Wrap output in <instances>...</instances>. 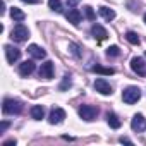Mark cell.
Segmentation results:
<instances>
[{"mask_svg": "<svg viewBox=\"0 0 146 146\" xmlns=\"http://www.w3.org/2000/svg\"><path fill=\"white\" fill-rule=\"evenodd\" d=\"M2 110L5 115H17L23 112V103L19 100H14V98H5L4 100V105H2Z\"/></svg>", "mask_w": 146, "mask_h": 146, "instance_id": "1", "label": "cell"}, {"mask_svg": "<svg viewBox=\"0 0 146 146\" xmlns=\"http://www.w3.org/2000/svg\"><path fill=\"white\" fill-rule=\"evenodd\" d=\"M139 98H141V90H139L137 86H129V88H125V90L122 91V100H124L127 105L136 103Z\"/></svg>", "mask_w": 146, "mask_h": 146, "instance_id": "2", "label": "cell"}, {"mask_svg": "<svg viewBox=\"0 0 146 146\" xmlns=\"http://www.w3.org/2000/svg\"><path fill=\"white\" fill-rule=\"evenodd\" d=\"M11 38H12L14 41H17V43H23V41H26V40L29 38V31H28V28H26L24 24H17V26L12 29Z\"/></svg>", "mask_w": 146, "mask_h": 146, "instance_id": "3", "label": "cell"}, {"mask_svg": "<svg viewBox=\"0 0 146 146\" xmlns=\"http://www.w3.org/2000/svg\"><path fill=\"white\" fill-rule=\"evenodd\" d=\"M96 115H98V108L96 107H93V105H81V108H79V117L81 119L91 122V120L96 119Z\"/></svg>", "mask_w": 146, "mask_h": 146, "instance_id": "4", "label": "cell"}, {"mask_svg": "<svg viewBox=\"0 0 146 146\" xmlns=\"http://www.w3.org/2000/svg\"><path fill=\"white\" fill-rule=\"evenodd\" d=\"M131 69L136 72L137 76H141V78L146 76V64H144V60H143L141 57H134V58L131 60Z\"/></svg>", "mask_w": 146, "mask_h": 146, "instance_id": "5", "label": "cell"}, {"mask_svg": "<svg viewBox=\"0 0 146 146\" xmlns=\"http://www.w3.org/2000/svg\"><path fill=\"white\" fill-rule=\"evenodd\" d=\"M64 119H65V112H64L60 107H55V108H52V112H50V117H48V122H50L52 125L62 124V122H64Z\"/></svg>", "mask_w": 146, "mask_h": 146, "instance_id": "6", "label": "cell"}, {"mask_svg": "<svg viewBox=\"0 0 146 146\" xmlns=\"http://www.w3.org/2000/svg\"><path fill=\"white\" fill-rule=\"evenodd\" d=\"M131 127H132L134 132H143V131H146V119H144L141 113H136V115L132 117V120H131Z\"/></svg>", "mask_w": 146, "mask_h": 146, "instance_id": "7", "label": "cell"}, {"mask_svg": "<svg viewBox=\"0 0 146 146\" xmlns=\"http://www.w3.org/2000/svg\"><path fill=\"white\" fill-rule=\"evenodd\" d=\"M4 48H5V55H7V62L9 64H14V62L19 60V57H21V50L19 48H16L12 45H5Z\"/></svg>", "mask_w": 146, "mask_h": 146, "instance_id": "8", "label": "cell"}, {"mask_svg": "<svg viewBox=\"0 0 146 146\" xmlns=\"http://www.w3.org/2000/svg\"><path fill=\"white\" fill-rule=\"evenodd\" d=\"M40 78H43V79H52L53 78V62H45V64H41V67H40Z\"/></svg>", "mask_w": 146, "mask_h": 146, "instance_id": "9", "label": "cell"}, {"mask_svg": "<svg viewBox=\"0 0 146 146\" xmlns=\"http://www.w3.org/2000/svg\"><path fill=\"white\" fill-rule=\"evenodd\" d=\"M95 90L98 93H102V95H112V86L105 79H96L95 81Z\"/></svg>", "mask_w": 146, "mask_h": 146, "instance_id": "10", "label": "cell"}, {"mask_svg": "<svg viewBox=\"0 0 146 146\" xmlns=\"http://www.w3.org/2000/svg\"><path fill=\"white\" fill-rule=\"evenodd\" d=\"M91 35H93L95 40H98V41H103V40H107V36H108L107 29H105L103 26H100V24H93V28H91Z\"/></svg>", "mask_w": 146, "mask_h": 146, "instance_id": "11", "label": "cell"}, {"mask_svg": "<svg viewBox=\"0 0 146 146\" xmlns=\"http://www.w3.org/2000/svg\"><path fill=\"white\" fill-rule=\"evenodd\" d=\"M33 70H35V62H33V60H24V62L19 65V74H21L23 78H28Z\"/></svg>", "mask_w": 146, "mask_h": 146, "instance_id": "12", "label": "cell"}, {"mask_svg": "<svg viewBox=\"0 0 146 146\" xmlns=\"http://www.w3.org/2000/svg\"><path fill=\"white\" fill-rule=\"evenodd\" d=\"M65 17H67V21L70 24H74V26H79V23H81V12L78 9H74V7L65 14Z\"/></svg>", "mask_w": 146, "mask_h": 146, "instance_id": "13", "label": "cell"}, {"mask_svg": "<svg viewBox=\"0 0 146 146\" xmlns=\"http://www.w3.org/2000/svg\"><path fill=\"white\" fill-rule=\"evenodd\" d=\"M28 52H29V55H31L33 58H38V60H41V58L46 57V52H45L41 46H38V45H29Z\"/></svg>", "mask_w": 146, "mask_h": 146, "instance_id": "14", "label": "cell"}, {"mask_svg": "<svg viewBox=\"0 0 146 146\" xmlns=\"http://www.w3.org/2000/svg\"><path fill=\"white\" fill-rule=\"evenodd\" d=\"M107 122H108V125L112 127V129H119L120 125H122V122H120V119L115 115V113H107Z\"/></svg>", "mask_w": 146, "mask_h": 146, "instance_id": "15", "label": "cell"}, {"mask_svg": "<svg viewBox=\"0 0 146 146\" xmlns=\"http://www.w3.org/2000/svg\"><path fill=\"white\" fill-rule=\"evenodd\" d=\"M31 117H33L35 120H41V119L45 117V108H43L41 105H35V107L31 108Z\"/></svg>", "mask_w": 146, "mask_h": 146, "instance_id": "16", "label": "cell"}, {"mask_svg": "<svg viewBox=\"0 0 146 146\" xmlns=\"http://www.w3.org/2000/svg\"><path fill=\"white\" fill-rule=\"evenodd\" d=\"M91 70L93 72H98V74H103V76H112L113 72H115L112 67H102V65H93Z\"/></svg>", "mask_w": 146, "mask_h": 146, "instance_id": "17", "label": "cell"}, {"mask_svg": "<svg viewBox=\"0 0 146 146\" xmlns=\"http://www.w3.org/2000/svg\"><path fill=\"white\" fill-rule=\"evenodd\" d=\"M11 17H12L14 21L21 23V21H24V19H26V14H24L21 9H17V7H12V9H11Z\"/></svg>", "mask_w": 146, "mask_h": 146, "instance_id": "18", "label": "cell"}, {"mask_svg": "<svg viewBox=\"0 0 146 146\" xmlns=\"http://www.w3.org/2000/svg\"><path fill=\"white\" fill-rule=\"evenodd\" d=\"M100 16L105 19V21H113L115 19V12L108 7H100Z\"/></svg>", "mask_w": 146, "mask_h": 146, "instance_id": "19", "label": "cell"}, {"mask_svg": "<svg viewBox=\"0 0 146 146\" xmlns=\"http://www.w3.org/2000/svg\"><path fill=\"white\" fill-rule=\"evenodd\" d=\"M125 40L131 43V45H139V36H137V33H134V31H127L125 33Z\"/></svg>", "mask_w": 146, "mask_h": 146, "instance_id": "20", "label": "cell"}, {"mask_svg": "<svg viewBox=\"0 0 146 146\" xmlns=\"http://www.w3.org/2000/svg\"><path fill=\"white\" fill-rule=\"evenodd\" d=\"M69 50H70V53L74 55L76 58H81V57H83V50H81V46L76 45V43H70V45H69Z\"/></svg>", "mask_w": 146, "mask_h": 146, "instance_id": "21", "label": "cell"}, {"mask_svg": "<svg viewBox=\"0 0 146 146\" xmlns=\"http://www.w3.org/2000/svg\"><path fill=\"white\" fill-rule=\"evenodd\" d=\"M70 84H72L70 74H65V76H64V81H62V84L58 86V90H60V91H65L67 88H70Z\"/></svg>", "mask_w": 146, "mask_h": 146, "instance_id": "22", "label": "cell"}, {"mask_svg": "<svg viewBox=\"0 0 146 146\" xmlns=\"http://www.w3.org/2000/svg\"><path fill=\"white\" fill-rule=\"evenodd\" d=\"M48 7L55 12H60L62 11V4H60V0H50L48 2Z\"/></svg>", "mask_w": 146, "mask_h": 146, "instance_id": "23", "label": "cell"}, {"mask_svg": "<svg viewBox=\"0 0 146 146\" xmlns=\"http://www.w3.org/2000/svg\"><path fill=\"white\" fill-rule=\"evenodd\" d=\"M120 55V50H119V46H108L107 48V57H119Z\"/></svg>", "mask_w": 146, "mask_h": 146, "instance_id": "24", "label": "cell"}, {"mask_svg": "<svg viewBox=\"0 0 146 146\" xmlns=\"http://www.w3.org/2000/svg\"><path fill=\"white\" fill-rule=\"evenodd\" d=\"M84 16H86L90 21H95V17H96V16H95L93 7H90V5H86V7H84Z\"/></svg>", "mask_w": 146, "mask_h": 146, "instance_id": "25", "label": "cell"}, {"mask_svg": "<svg viewBox=\"0 0 146 146\" xmlns=\"http://www.w3.org/2000/svg\"><path fill=\"white\" fill-rule=\"evenodd\" d=\"M9 125H11V124H9V122H7V120H4V122H2V124H0V132H5V129H7V127H9Z\"/></svg>", "mask_w": 146, "mask_h": 146, "instance_id": "26", "label": "cell"}, {"mask_svg": "<svg viewBox=\"0 0 146 146\" xmlns=\"http://www.w3.org/2000/svg\"><path fill=\"white\" fill-rule=\"evenodd\" d=\"M78 2H79V0H67V7H70V9H72Z\"/></svg>", "mask_w": 146, "mask_h": 146, "instance_id": "27", "label": "cell"}, {"mask_svg": "<svg viewBox=\"0 0 146 146\" xmlns=\"http://www.w3.org/2000/svg\"><path fill=\"white\" fill-rule=\"evenodd\" d=\"M21 2H26V4H40L41 0H21Z\"/></svg>", "mask_w": 146, "mask_h": 146, "instance_id": "28", "label": "cell"}, {"mask_svg": "<svg viewBox=\"0 0 146 146\" xmlns=\"http://www.w3.org/2000/svg\"><path fill=\"white\" fill-rule=\"evenodd\" d=\"M11 144H16V139H9V141L4 143V146H11Z\"/></svg>", "mask_w": 146, "mask_h": 146, "instance_id": "29", "label": "cell"}, {"mask_svg": "<svg viewBox=\"0 0 146 146\" xmlns=\"http://www.w3.org/2000/svg\"><path fill=\"white\" fill-rule=\"evenodd\" d=\"M120 143H132L129 137H120Z\"/></svg>", "mask_w": 146, "mask_h": 146, "instance_id": "30", "label": "cell"}, {"mask_svg": "<svg viewBox=\"0 0 146 146\" xmlns=\"http://www.w3.org/2000/svg\"><path fill=\"white\" fill-rule=\"evenodd\" d=\"M144 23H146V14H144Z\"/></svg>", "mask_w": 146, "mask_h": 146, "instance_id": "31", "label": "cell"}, {"mask_svg": "<svg viewBox=\"0 0 146 146\" xmlns=\"http://www.w3.org/2000/svg\"><path fill=\"white\" fill-rule=\"evenodd\" d=\"M144 55H146V52H144Z\"/></svg>", "mask_w": 146, "mask_h": 146, "instance_id": "32", "label": "cell"}]
</instances>
